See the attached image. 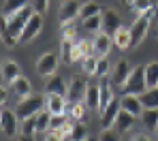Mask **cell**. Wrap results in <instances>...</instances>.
Returning <instances> with one entry per match:
<instances>
[{
  "mask_svg": "<svg viewBox=\"0 0 158 141\" xmlns=\"http://www.w3.org/2000/svg\"><path fill=\"white\" fill-rule=\"evenodd\" d=\"M139 98L145 109H158V88H148Z\"/></svg>",
  "mask_w": 158,
  "mask_h": 141,
  "instance_id": "obj_25",
  "label": "cell"
},
{
  "mask_svg": "<svg viewBox=\"0 0 158 141\" xmlns=\"http://www.w3.org/2000/svg\"><path fill=\"white\" fill-rule=\"evenodd\" d=\"M49 124H52V111L43 109V111L36 115V133L47 135L49 133Z\"/></svg>",
  "mask_w": 158,
  "mask_h": 141,
  "instance_id": "obj_26",
  "label": "cell"
},
{
  "mask_svg": "<svg viewBox=\"0 0 158 141\" xmlns=\"http://www.w3.org/2000/svg\"><path fill=\"white\" fill-rule=\"evenodd\" d=\"M141 124L145 126V131H158V109H143L141 113Z\"/></svg>",
  "mask_w": 158,
  "mask_h": 141,
  "instance_id": "obj_21",
  "label": "cell"
},
{
  "mask_svg": "<svg viewBox=\"0 0 158 141\" xmlns=\"http://www.w3.org/2000/svg\"><path fill=\"white\" fill-rule=\"evenodd\" d=\"M17 77H22L19 64H17L15 60H6V62L2 64V81H4V85H11Z\"/></svg>",
  "mask_w": 158,
  "mask_h": 141,
  "instance_id": "obj_16",
  "label": "cell"
},
{
  "mask_svg": "<svg viewBox=\"0 0 158 141\" xmlns=\"http://www.w3.org/2000/svg\"><path fill=\"white\" fill-rule=\"evenodd\" d=\"M111 85H113L111 81H103V84H101V109H98V111H103L107 105L115 98L113 92H111Z\"/></svg>",
  "mask_w": 158,
  "mask_h": 141,
  "instance_id": "obj_28",
  "label": "cell"
},
{
  "mask_svg": "<svg viewBox=\"0 0 158 141\" xmlns=\"http://www.w3.org/2000/svg\"><path fill=\"white\" fill-rule=\"evenodd\" d=\"M81 6H83V4H81L79 0H64L62 6H60V13H58L60 24H62V26L73 24V19L81 15Z\"/></svg>",
  "mask_w": 158,
  "mask_h": 141,
  "instance_id": "obj_8",
  "label": "cell"
},
{
  "mask_svg": "<svg viewBox=\"0 0 158 141\" xmlns=\"http://www.w3.org/2000/svg\"><path fill=\"white\" fill-rule=\"evenodd\" d=\"M45 109L52 115H62L66 111V96L62 94H45Z\"/></svg>",
  "mask_w": 158,
  "mask_h": 141,
  "instance_id": "obj_13",
  "label": "cell"
},
{
  "mask_svg": "<svg viewBox=\"0 0 158 141\" xmlns=\"http://www.w3.org/2000/svg\"><path fill=\"white\" fill-rule=\"evenodd\" d=\"M88 81L81 77V75H73L71 81H69V90H66V101L73 105V103H83L85 101V92H88Z\"/></svg>",
  "mask_w": 158,
  "mask_h": 141,
  "instance_id": "obj_5",
  "label": "cell"
},
{
  "mask_svg": "<svg viewBox=\"0 0 158 141\" xmlns=\"http://www.w3.org/2000/svg\"><path fill=\"white\" fill-rule=\"evenodd\" d=\"M66 90H69V85L64 84V79L60 75L47 77V81H45V94H62V96H66Z\"/></svg>",
  "mask_w": 158,
  "mask_h": 141,
  "instance_id": "obj_17",
  "label": "cell"
},
{
  "mask_svg": "<svg viewBox=\"0 0 158 141\" xmlns=\"http://www.w3.org/2000/svg\"><path fill=\"white\" fill-rule=\"evenodd\" d=\"M131 141H150V137L145 135V133H137V135H132Z\"/></svg>",
  "mask_w": 158,
  "mask_h": 141,
  "instance_id": "obj_42",
  "label": "cell"
},
{
  "mask_svg": "<svg viewBox=\"0 0 158 141\" xmlns=\"http://www.w3.org/2000/svg\"><path fill=\"white\" fill-rule=\"evenodd\" d=\"M120 111H122V101H120V98H113L105 109L101 111V126H103V128H113Z\"/></svg>",
  "mask_w": 158,
  "mask_h": 141,
  "instance_id": "obj_10",
  "label": "cell"
},
{
  "mask_svg": "<svg viewBox=\"0 0 158 141\" xmlns=\"http://www.w3.org/2000/svg\"><path fill=\"white\" fill-rule=\"evenodd\" d=\"M103 13V9H101V4L98 2H85L83 6H81V19H88V17H94V15H101Z\"/></svg>",
  "mask_w": 158,
  "mask_h": 141,
  "instance_id": "obj_29",
  "label": "cell"
},
{
  "mask_svg": "<svg viewBox=\"0 0 158 141\" xmlns=\"http://www.w3.org/2000/svg\"><path fill=\"white\" fill-rule=\"evenodd\" d=\"M113 45H118V49L126 52L132 47V36H131V28H120L118 34L113 36Z\"/></svg>",
  "mask_w": 158,
  "mask_h": 141,
  "instance_id": "obj_19",
  "label": "cell"
},
{
  "mask_svg": "<svg viewBox=\"0 0 158 141\" xmlns=\"http://www.w3.org/2000/svg\"><path fill=\"white\" fill-rule=\"evenodd\" d=\"M58 62H60V56L58 54H53V52H47V54H43V56L36 60V71H39V75L41 77H52L56 75V68H58Z\"/></svg>",
  "mask_w": 158,
  "mask_h": 141,
  "instance_id": "obj_7",
  "label": "cell"
},
{
  "mask_svg": "<svg viewBox=\"0 0 158 141\" xmlns=\"http://www.w3.org/2000/svg\"><path fill=\"white\" fill-rule=\"evenodd\" d=\"M132 68H131V62L128 60H118L113 64V71H111V84L118 85V88H124L128 77H131Z\"/></svg>",
  "mask_w": 158,
  "mask_h": 141,
  "instance_id": "obj_9",
  "label": "cell"
},
{
  "mask_svg": "<svg viewBox=\"0 0 158 141\" xmlns=\"http://www.w3.org/2000/svg\"><path fill=\"white\" fill-rule=\"evenodd\" d=\"M145 79H148V88H158V62L145 64Z\"/></svg>",
  "mask_w": 158,
  "mask_h": 141,
  "instance_id": "obj_27",
  "label": "cell"
},
{
  "mask_svg": "<svg viewBox=\"0 0 158 141\" xmlns=\"http://www.w3.org/2000/svg\"><path fill=\"white\" fill-rule=\"evenodd\" d=\"M0 128H2V135L4 137H15L22 128V122L17 118V113L11 111L9 107H2V113H0Z\"/></svg>",
  "mask_w": 158,
  "mask_h": 141,
  "instance_id": "obj_6",
  "label": "cell"
},
{
  "mask_svg": "<svg viewBox=\"0 0 158 141\" xmlns=\"http://www.w3.org/2000/svg\"><path fill=\"white\" fill-rule=\"evenodd\" d=\"M43 28V15H39V13H34L30 19H28L26 28H24V34H22V39H19V43H30L39 32Z\"/></svg>",
  "mask_w": 158,
  "mask_h": 141,
  "instance_id": "obj_12",
  "label": "cell"
},
{
  "mask_svg": "<svg viewBox=\"0 0 158 141\" xmlns=\"http://www.w3.org/2000/svg\"><path fill=\"white\" fill-rule=\"evenodd\" d=\"M45 109V94H30L26 98H22L15 107V113L19 120H26L32 115H39V113Z\"/></svg>",
  "mask_w": 158,
  "mask_h": 141,
  "instance_id": "obj_2",
  "label": "cell"
},
{
  "mask_svg": "<svg viewBox=\"0 0 158 141\" xmlns=\"http://www.w3.org/2000/svg\"><path fill=\"white\" fill-rule=\"evenodd\" d=\"M120 28H122V19H120L118 11L115 9H103V30L101 32H105L109 36H115Z\"/></svg>",
  "mask_w": 158,
  "mask_h": 141,
  "instance_id": "obj_11",
  "label": "cell"
},
{
  "mask_svg": "<svg viewBox=\"0 0 158 141\" xmlns=\"http://www.w3.org/2000/svg\"><path fill=\"white\" fill-rule=\"evenodd\" d=\"M62 39H75V28H73V24L62 26Z\"/></svg>",
  "mask_w": 158,
  "mask_h": 141,
  "instance_id": "obj_40",
  "label": "cell"
},
{
  "mask_svg": "<svg viewBox=\"0 0 158 141\" xmlns=\"http://www.w3.org/2000/svg\"><path fill=\"white\" fill-rule=\"evenodd\" d=\"M30 0H4V9H2V17H11L15 13H19L22 9H26Z\"/></svg>",
  "mask_w": 158,
  "mask_h": 141,
  "instance_id": "obj_23",
  "label": "cell"
},
{
  "mask_svg": "<svg viewBox=\"0 0 158 141\" xmlns=\"http://www.w3.org/2000/svg\"><path fill=\"white\" fill-rule=\"evenodd\" d=\"M92 45H94V54L98 58H105L111 52V45H113V36H109L105 32H98L94 39H92Z\"/></svg>",
  "mask_w": 158,
  "mask_h": 141,
  "instance_id": "obj_14",
  "label": "cell"
},
{
  "mask_svg": "<svg viewBox=\"0 0 158 141\" xmlns=\"http://www.w3.org/2000/svg\"><path fill=\"white\" fill-rule=\"evenodd\" d=\"M45 141H64V139L60 137V133H53V131H49V133L45 135Z\"/></svg>",
  "mask_w": 158,
  "mask_h": 141,
  "instance_id": "obj_41",
  "label": "cell"
},
{
  "mask_svg": "<svg viewBox=\"0 0 158 141\" xmlns=\"http://www.w3.org/2000/svg\"><path fill=\"white\" fill-rule=\"evenodd\" d=\"M83 30H88V32H101L103 30V13L83 19Z\"/></svg>",
  "mask_w": 158,
  "mask_h": 141,
  "instance_id": "obj_30",
  "label": "cell"
},
{
  "mask_svg": "<svg viewBox=\"0 0 158 141\" xmlns=\"http://www.w3.org/2000/svg\"><path fill=\"white\" fill-rule=\"evenodd\" d=\"M69 122V118L62 113V115H52V124H49V131H60L64 124Z\"/></svg>",
  "mask_w": 158,
  "mask_h": 141,
  "instance_id": "obj_38",
  "label": "cell"
},
{
  "mask_svg": "<svg viewBox=\"0 0 158 141\" xmlns=\"http://www.w3.org/2000/svg\"><path fill=\"white\" fill-rule=\"evenodd\" d=\"M122 109L124 111H128V113H132L135 118H141V113H143V103H141V98L139 96H135V94H124L122 98Z\"/></svg>",
  "mask_w": 158,
  "mask_h": 141,
  "instance_id": "obj_15",
  "label": "cell"
},
{
  "mask_svg": "<svg viewBox=\"0 0 158 141\" xmlns=\"http://www.w3.org/2000/svg\"><path fill=\"white\" fill-rule=\"evenodd\" d=\"M22 135H36V115L22 120V128H19Z\"/></svg>",
  "mask_w": 158,
  "mask_h": 141,
  "instance_id": "obj_35",
  "label": "cell"
},
{
  "mask_svg": "<svg viewBox=\"0 0 158 141\" xmlns=\"http://www.w3.org/2000/svg\"><path fill=\"white\" fill-rule=\"evenodd\" d=\"M150 15H154V11H148V13H141L135 22L131 24V36H132V45H141L143 39L148 36V30H150Z\"/></svg>",
  "mask_w": 158,
  "mask_h": 141,
  "instance_id": "obj_4",
  "label": "cell"
},
{
  "mask_svg": "<svg viewBox=\"0 0 158 141\" xmlns=\"http://www.w3.org/2000/svg\"><path fill=\"white\" fill-rule=\"evenodd\" d=\"M85 109H88V105H85V103H73V105L69 107V118H73L75 122L85 120Z\"/></svg>",
  "mask_w": 158,
  "mask_h": 141,
  "instance_id": "obj_31",
  "label": "cell"
},
{
  "mask_svg": "<svg viewBox=\"0 0 158 141\" xmlns=\"http://www.w3.org/2000/svg\"><path fill=\"white\" fill-rule=\"evenodd\" d=\"M85 141H98V139H94V137H88V139H85Z\"/></svg>",
  "mask_w": 158,
  "mask_h": 141,
  "instance_id": "obj_45",
  "label": "cell"
},
{
  "mask_svg": "<svg viewBox=\"0 0 158 141\" xmlns=\"http://www.w3.org/2000/svg\"><path fill=\"white\" fill-rule=\"evenodd\" d=\"M148 90V79H145V66H135L128 77L126 85L122 88L124 94H135V96H141L143 92Z\"/></svg>",
  "mask_w": 158,
  "mask_h": 141,
  "instance_id": "obj_3",
  "label": "cell"
},
{
  "mask_svg": "<svg viewBox=\"0 0 158 141\" xmlns=\"http://www.w3.org/2000/svg\"><path fill=\"white\" fill-rule=\"evenodd\" d=\"M9 88H11V90H13V94H15V96H19V98H26V96L32 94V85H30V81H28L26 77H17V79L9 85Z\"/></svg>",
  "mask_w": 158,
  "mask_h": 141,
  "instance_id": "obj_18",
  "label": "cell"
},
{
  "mask_svg": "<svg viewBox=\"0 0 158 141\" xmlns=\"http://www.w3.org/2000/svg\"><path fill=\"white\" fill-rule=\"evenodd\" d=\"M156 141H158V131H156Z\"/></svg>",
  "mask_w": 158,
  "mask_h": 141,
  "instance_id": "obj_47",
  "label": "cell"
},
{
  "mask_svg": "<svg viewBox=\"0 0 158 141\" xmlns=\"http://www.w3.org/2000/svg\"><path fill=\"white\" fill-rule=\"evenodd\" d=\"M75 45H77V41H75V39H62V43H60V58H62L66 64H71V62H73Z\"/></svg>",
  "mask_w": 158,
  "mask_h": 141,
  "instance_id": "obj_24",
  "label": "cell"
},
{
  "mask_svg": "<svg viewBox=\"0 0 158 141\" xmlns=\"http://www.w3.org/2000/svg\"><path fill=\"white\" fill-rule=\"evenodd\" d=\"M113 71V66H111V62L107 60V56L105 58H98V66H96V75L98 77H107L109 73Z\"/></svg>",
  "mask_w": 158,
  "mask_h": 141,
  "instance_id": "obj_36",
  "label": "cell"
},
{
  "mask_svg": "<svg viewBox=\"0 0 158 141\" xmlns=\"http://www.w3.org/2000/svg\"><path fill=\"white\" fill-rule=\"evenodd\" d=\"M156 39H158V24H156Z\"/></svg>",
  "mask_w": 158,
  "mask_h": 141,
  "instance_id": "obj_46",
  "label": "cell"
},
{
  "mask_svg": "<svg viewBox=\"0 0 158 141\" xmlns=\"http://www.w3.org/2000/svg\"><path fill=\"white\" fill-rule=\"evenodd\" d=\"M30 4H32L34 13H39V15H45L49 9V0H30Z\"/></svg>",
  "mask_w": 158,
  "mask_h": 141,
  "instance_id": "obj_37",
  "label": "cell"
},
{
  "mask_svg": "<svg viewBox=\"0 0 158 141\" xmlns=\"http://www.w3.org/2000/svg\"><path fill=\"white\" fill-rule=\"evenodd\" d=\"M69 139L73 141H85L88 139V126L83 124V122H75V128H73V133H71V137Z\"/></svg>",
  "mask_w": 158,
  "mask_h": 141,
  "instance_id": "obj_34",
  "label": "cell"
},
{
  "mask_svg": "<svg viewBox=\"0 0 158 141\" xmlns=\"http://www.w3.org/2000/svg\"><path fill=\"white\" fill-rule=\"evenodd\" d=\"M122 2H131V0H122Z\"/></svg>",
  "mask_w": 158,
  "mask_h": 141,
  "instance_id": "obj_48",
  "label": "cell"
},
{
  "mask_svg": "<svg viewBox=\"0 0 158 141\" xmlns=\"http://www.w3.org/2000/svg\"><path fill=\"white\" fill-rule=\"evenodd\" d=\"M118 135H120V133H118V131H113V128H103L98 141H120Z\"/></svg>",
  "mask_w": 158,
  "mask_h": 141,
  "instance_id": "obj_39",
  "label": "cell"
},
{
  "mask_svg": "<svg viewBox=\"0 0 158 141\" xmlns=\"http://www.w3.org/2000/svg\"><path fill=\"white\" fill-rule=\"evenodd\" d=\"M83 103L88 105V109H101V85H88Z\"/></svg>",
  "mask_w": 158,
  "mask_h": 141,
  "instance_id": "obj_20",
  "label": "cell"
},
{
  "mask_svg": "<svg viewBox=\"0 0 158 141\" xmlns=\"http://www.w3.org/2000/svg\"><path fill=\"white\" fill-rule=\"evenodd\" d=\"M69 141H73V139H69Z\"/></svg>",
  "mask_w": 158,
  "mask_h": 141,
  "instance_id": "obj_49",
  "label": "cell"
},
{
  "mask_svg": "<svg viewBox=\"0 0 158 141\" xmlns=\"http://www.w3.org/2000/svg\"><path fill=\"white\" fill-rule=\"evenodd\" d=\"M81 66H83V73L85 75H96V66H98V56L92 54V56L83 58L81 60Z\"/></svg>",
  "mask_w": 158,
  "mask_h": 141,
  "instance_id": "obj_32",
  "label": "cell"
},
{
  "mask_svg": "<svg viewBox=\"0 0 158 141\" xmlns=\"http://www.w3.org/2000/svg\"><path fill=\"white\" fill-rule=\"evenodd\" d=\"M15 141H36V139H34V135H19Z\"/></svg>",
  "mask_w": 158,
  "mask_h": 141,
  "instance_id": "obj_43",
  "label": "cell"
},
{
  "mask_svg": "<svg viewBox=\"0 0 158 141\" xmlns=\"http://www.w3.org/2000/svg\"><path fill=\"white\" fill-rule=\"evenodd\" d=\"M132 124H135V115L128 111H120V115H118V120H115V131L122 135V133H128L132 128Z\"/></svg>",
  "mask_w": 158,
  "mask_h": 141,
  "instance_id": "obj_22",
  "label": "cell"
},
{
  "mask_svg": "<svg viewBox=\"0 0 158 141\" xmlns=\"http://www.w3.org/2000/svg\"><path fill=\"white\" fill-rule=\"evenodd\" d=\"M131 9L137 11L139 15L148 13V11H154V0H131Z\"/></svg>",
  "mask_w": 158,
  "mask_h": 141,
  "instance_id": "obj_33",
  "label": "cell"
},
{
  "mask_svg": "<svg viewBox=\"0 0 158 141\" xmlns=\"http://www.w3.org/2000/svg\"><path fill=\"white\" fill-rule=\"evenodd\" d=\"M32 15H34V9H32V4H28L19 13H15L11 17H2V43L6 47H13V45L19 43V39L24 34V28H26L28 19Z\"/></svg>",
  "mask_w": 158,
  "mask_h": 141,
  "instance_id": "obj_1",
  "label": "cell"
},
{
  "mask_svg": "<svg viewBox=\"0 0 158 141\" xmlns=\"http://www.w3.org/2000/svg\"><path fill=\"white\" fill-rule=\"evenodd\" d=\"M154 13L158 15V0H154Z\"/></svg>",
  "mask_w": 158,
  "mask_h": 141,
  "instance_id": "obj_44",
  "label": "cell"
}]
</instances>
